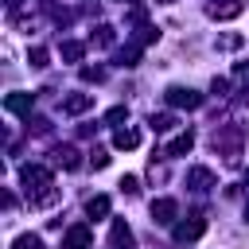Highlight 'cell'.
Masks as SVG:
<instances>
[{"instance_id": "obj_27", "label": "cell", "mask_w": 249, "mask_h": 249, "mask_svg": "<svg viewBox=\"0 0 249 249\" xmlns=\"http://www.w3.org/2000/svg\"><path fill=\"white\" fill-rule=\"evenodd\" d=\"M156 35H160L156 27H140V35H136V47H144V43H152Z\"/></svg>"}, {"instance_id": "obj_31", "label": "cell", "mask_w": 249, "mask_h": 249, "mask_svg": "<svg viewBox=\"0 0 249 249\" xmlns=\"http://www.w3.org/2000/svg\"><path fill=\"white\" fill-rule=\"evenodd\" d=\"M245 222H249V202H245Z\"/></svg>"}, {"instance_id": "obj_33", "label": "cell", "mask_w": 249, "mask_h": 249, "mask_svg": "<svg viewBox=\"0 0 249 249\" xmlns=\"http://www.w3.org/2000/svg\"><path fill=\"white\" fill-rule=\"evenodd\" d=\"M124 4H128V0H124Z\"/></svg>"}, {"instance_id": "obj_18", "label": "cell", "mask_w": 249, "mask_h": 249, "mask_svg": "<svg viewBox=\"0 0 249 249\" xmlns=\"http://www.w3.org/2000/svg\"><path fill=\"white\" fill-rule=\"evenodd\" d=\"M47 58H51V54H47V47H31V51H27V62H31L35 70H43V66H47Z\"/></svg>"}, {"instance_id": "obj_10", "label": "cell", "mask_w": 249, "mask_h": 249, "mask_svg": "<svg viewBox=\"0 0 249 249\" xmlns=\"http://www.w3.org/2000/svg\"><path fill=\"white\" fill-rule=\"evenodd\" d=\"M93 105V93H70V97H62V113L66 117H78V113H86Z\"/></svg>"}, {"instance_id": "obj_24", "label": "cell", "mask_w": 249, "mask_h": 249, "mask_svg": "<svg viewBox=\"0 0 249 249\" xmlns=\"http://www.w3.org/2000/svg\"><path fill=\"white\" fill-rule=\"evenodd\" d=\"M218 47H222V51H237V47H241V35H222Z\"/></svg>"}, {"instance_id": "obj_1", "label": "cell", "mask_w": 249, "mask_h": 249, "mask_svg": "<svg viewBox=\"0 0 249 249\" xmlns=\"http://www.w3.org/2000/svg\"><path fill=\"white\" fill-rule=\"evenodd\" d=\"M19 183H23L27 195H39V198H35L39 206H51V202H54V183H51V171H47V167L23 163V167H19Z\"/></svg>"}, {"instance_id": "obj_26", "label": "cell", "mask_w": 249, "mask_h": 249, "mask_svg": "<svg viewBox=\"0 0 249 249\" xmlns=\"http://www.w3.org/2000/svg\"><path fill=\"white\" fill-rule=\"evenodd\" d=\"M121 191H124V195H136V191H140V179H136V175H124V179H121Z\"/></svg>"}, {"instance_id": "obj_22", "label": "cell", "mask_w": 249, "mask_h": 249, "mask_svg": "<svg viewBox=\"0 0 249 249\" xmlns=\"http://www.w3.org/2000/svg\"><path fill=\"white\" fill-rule=\"evenodd\" d=\"M93 43H97V47H109V43H113V27H109V23H101V27H97V35H93Z\"/></svg>"}, {"instance_id": "obj_11", "label": "cell", "mask_w": 249, "mask_h": 249, "mask_svg": "<svg viewBox=\"0 0 249 249\" xmlns=\"http://www.w3.org/2000/svg\"><path fill=\"white\" fill-rule=\"evenodd\" d=\"M191 148H195V136H191V132H179V136H175L160 156H163V160H175V156H187Z\"/></svg>"}, {"instance_id": "obj_14", "label": "cell", "mask_w": 249, "mask_h": 249, "mask_svg": "<svg viewBox=\"0 0 249 249\" xmlns=\"http://www.w3.org/2000/svg\"><path fill=\"white\" fill-rule=\"evenodd\" d=\"M113 148H121V152L140 148V132H136V128H117V132H113Z\"/></svg>"}, {"instance_id": "obj_9", "label": "cell", "mask_w": 249, "mask_h": 249, "mask_svg": "<svg viewBox=\"0 0 249 249\" xmlns=\"http://www.w3.org/2000/svg\"><path fill=\"white\" fill-rule=\"evenodd\" d=\"M109 245H113V249H136V237H132V230H128V226H124L121 218L113 222V233H109Z\"/></svg>"}, {"instance_id": "obj_21", "label": "cell", "mask_w": 249, "mask_h": 249, "mask_svg": "<svg viewBox=\"0 0 249 249\" xmlns=\"http://www.w3.org/2000/svg\"><path fill=\"white\" fill-rule=\"evenodd\" d=\"M121 121H128V109H124V105H113V109L105 113V124H121Z\"/></svg>"}, {"instance_id": "obj_2", "label": "cell", "mask_w": 249, "mask_h": 249, "mask_svg": "<svg viewBox=\"0 0 249 249\" xmlns=\"http://www.w3.org/2000/svg\"><path fill=\"white\" fill-rule=\"evenodd\" d=\"M163 101H167L171 109H198V105H202V93H195V89H187V86H167V89H163Z\"/></svg>"}, {"instance_id": "obj_5", "label": "cell", "mask_w": 249, "mask_h": 249, "mask_svg": "<svg viewBox=\"0 0 249 249\" xmlns=\"http://www.w3.org/2000/svg\"><path fill=\"white\" fill-rule=\"evenodd\" d=\"M89 245H93V230L86 222H78L62 233V249H89Z\"/></svg>"}, {"instance_id": "obj_13", "label": "cell", "mask_w": 249, "mask_h": 249, "mask_svg": "<svg viewBox=\"0 0 249 249\" xmlns=\"http://www.w3.org/2000/svg\"><path fill=\"white\" fill-rule=\"evenodd\" d=\"M187 187L191 191H210L214 187V171L210 167H191L187 171Z\"/></svg>"}, {"instance_id": "obj_19", "label": "cell", "mask_w": 249, "mask_h": 249, "mask_svg": "<svg viewBox=\"0 0 249 249\" xmlns=\"http://www.w3.org/2000/svg\"><path fill=\"white\" fill-rule=\"evenodd\" d=\"M171 128H175V117H171V113L152 117V132H171Z\"/></svg>"}, {"instance_id": "obj_32", "label": "cell", "mask_w": 249, "mask_h": 249, "mask_svg": "<svg viewBox=\"0 0 249 249\" xmlns=\"http://www.w3.org/2000/svg\"><path fill=\"white\" fill-rule=\"evenodd\" d=\"M156 4H171V0H156Z\"/></svg>"}, {"instance_id": "obj_17", "label": "cell", "mask_w": 249, "mask_h": 249, "mask_svg": "<svg viewBox=\"0 0 249 249\" xmlns=\"http://www.w3.org/2000/svg\"><path fill=\"white\" fill-rule=\"evenodd\" d=\"M136 58H140V47H136V43L117 51V66H136Z\"/></svg>"}, {"instance_id": "obj_6", "label": "cell", "mask_w": 249, "mask_h": 249, "mask_svg": "<svg viewBox=\"0 0 249 249\" xmlns=\"http://www.w3.org/2000/svg\"><path fill=\"white\" fill-rule=\"evenodd\" d=\"M4 109H8L12 117H27V121H31L35 97H31V93H19V89H16V93H8V97H4Z\"/></svg>"}, {"instance_id": "obj_16", "label": "cell", "mask_w": 249, "mask_h": 249, "mask_svg": "<svg viewBox=\"0 0 249 249\" xmlns=\"http://www.w3.org/2000/svg\"><path fill=\"white\" fill-rule=\"evenodd\" d=\"M58 51H62V58H66V62H82V54H86V43H78V39H66Z\"/></svg>"}, {"instance_id": "obj_30", "label": "cell", "mask_w": 249, "mask_h": 249, "mask_svg": "<svg viewBox=\"0 0 249 249\" xmlns=\"http://www.w3.org/2000/svg\"><path fill=\"white\" fill-rule=\"evenodd\" d=\"M4 4H8V8H19V4H23V0H4Z\"/></svg>"}, {"instance_id": "obj_20", "label": "cell", "mask_w": 249, "mask_h": 249, "mask_svg": "<svg viewBox=\"0 0 249 249\" xmlns=\"http://www.w3.org/2000/svg\"><path fill=\"white\" fill-rule=\"evenodd\" d=\"M12 249H43V241H39L35 233H19V237L12 241Z\"/></svg>"}, {"instance_id": "obj_12", "label": "cell", "mask_w": 249, "mask_h": 249, "mask_svg": "<svg viewBox=\"0 0 249 249\" xmlns=\"http://www.w3.org/2000/svg\"><path fill=\"white\" fill-rule=\"evenodd\" d=\"M54 163H58L62 171H78V167H82V156H78V148L62 144V148H54Z\"/></svg>"}, {"instance_id": "obj_15", "label": "cell", "mask_w": 249, "mask_h": 249, "mask_svg": "<svg viewBox=\"0 0 249 249\" xmlns=\"http://www.w3.org/2000/svg\"><path fill=\"white\" fill-rule=\"evenodd\" d=\"M86 214H89L93 222H97V218H109V198H105V195H93V198L86 202Z\"/></svg>"}, {"instance_id": "obj_28", "label": "cell", "mask_w": 249, "mask_h": 249, "mask_svg": "<svg viewBox=\"0 0 249 249\" xmlns=\"http://www.w3.org/2000/svg\"><path fill=\"white\" fill-rule=\"evenodd\" d=\"M210 89H214V93H218V97H222V93H226V89H230V82H226V78H214V86H210Z\"/></svg>"}, {"instance_id": "obj_23", "label": "cell", "mask_w": 249, "mask_h": 249, "mask_svg": "<svg viewBox=\"0 0 249 249\" xmlns=\"http://www.w3.org/2000/svg\"><path fill=\"white\" fill-rule=\"evenodd\" d=\"M89 163H93L97 171H101V167H109V152H105V148H93V156H89Z\"/></svg>"}, {"instance_id": "obj_29", "label": "cell", "mask_w": 249, "mask_h": 249, "mask_svg": "<svg viewBox=\"0 0 249 249\" xmlns=\"http://www.w3.org/2000/svg\"><path fill=\"white\" fill-rule=\"evenodd\" d=\"M241 101H245V105H249V82H245V86H241Z\"/></svg>"}, {"instance_id": "obj_3", "label": "cell", "mask_w": 249, "mask_h": 249, "mask_svg": "<svg viewBox=\"0 0 249 249\" xmlns=\"http://www.w3.org/2000/svg\"><path fill=\"white\" fill-rule=\"evenodd\" d=\"M171 233H175V241H198V237L206 233V218H202V214H187L183 222L171 226Z\"/></svg>"}, {"instance_id": "obj_4", "label": "cell", "mask_w": 249, "mask_h": 249, "mask_svg": "<svg viewBox=\"0 0 249 249\" xmlns=\"http://www.w3.org/2000/svg\"><path fill=\"white\" fill-rule=\"evenodd\" d=\"M214 148H218L226 160H233V156H237V148H241V128H237V124L218 128V132H214Z\"/></svg>"}, {"instance_id": "obj_8", "label": "cell", "mask_w": 249, "mask_h": 249, "mask_svg": "<svg viewBox=\"0 0 249 249\" xmlns=\"http://www.w3.org/2000/svg\"><path fill=\"white\" fill-rule=\"evenodd\" d=\"M241 12H245L241 0H210V8H206L210 19H237Z\"/></svg>"}, {"instance_id": "obj_7", "label": "cell", "mask_w": 249, "mask_h": 249, "mask_svg": "<svg viewBox=\"0 0 249 249\" xmlns=\"http://www.w3.org/2000/svg\"><path fill=\"white\" fill-rule=\"evenodd\" d=\"M175 218H179V202H175V198H156V202H152V222L175 226Z\"/></svg>"}, {"instance_id": "obj_25", "label": "cell", "mask_w": 249, "mask_h": 249, "mask_svg": "<svg viewBox=\"0 0 249 249\" xmlns=\"http://www.w3.org/2000/svg\"><path fill=\"white\" fill-rule=\"evenodd\" d=\"M82 78H86V82H101L105 70H101V66H82Z\"/></svg>"}]
</instances>
